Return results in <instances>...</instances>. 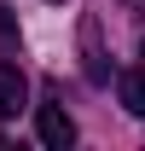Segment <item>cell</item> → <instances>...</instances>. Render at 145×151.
Returning <instances> with one entry per match:
<instances>
[{
    "label": "cell",
    "mask_w": 145,
    "mask_h": 151,
    "mask_svg": "<svg viewBox=\"0 0 145 151\" xmlns=\"http://www.w3.org/2000/svg\"><path fill=\"white\" fill-rule=\"evenodd\" d=\"M122 105H128L134 116H145V70H128V76H122Z\"/></svg>",
    "instance_id": "cell-4"
},
{
    "label": "cell",
    "mask_w": 145,
    "mask_h": 151,
    "mask_svg": "<svg viewBox=\"0 0 145 151\" xmlns=\"http://www.w3.org/2000/svg\"><path fill=\"white\" fill-rule=\"evenodd\" d=\"M122 6H128V12H139V18H145V0H122Z\"/></svg>",
    "instance_id": "cell-5"
},
{
    "label": "cell",
    "mask_w": 145,
    "mask_h": 151,
    "mask_svg": "<svg viewBox=\"0 0 145 151\" xmlns=\"http://www.w3.org/2000/svg\"><path fill=\"white\" fill-rule=\"evenodd\" d=\"M52 6H58V0H52Z\"/></svg>",
    "instance_id": "cell-7"
},
{
    "label": "cell",
    "mask_w": 145,
    "mask_h": 151,
    "mask_svg": "<svg viewBox=\"0 0 145 151\" xmlns=\"http://www.w3.org/2000/svg\"><path fill=\"white\" fill-rule=\"evenodd\" d=\"M23 93H29V87H23V70H18V64H0V116L18 111Z\"/></svg>",
    "instance_id": "cell-3"
},
{
    "label": "cell",
    "mask_w": 145,
    "mask_h": 151,
    "mask_svg": "<svg viewBox=\"0 0 145 151\" xmlns=\"http://www.w3.org/2000/svg\"><path fill=\"white\" fill-rule=\"evenodd\" d=\"M139 58H145V41H139Z\"/></svg>",
    "instance_id": "cell-6"
},
{
    "label": "cell",
    "mask_w": 145,
    "mask_h": 151,
    "mask_svg": "<svg viewBox=\"0 0 145 151\" xmlns=\"http://www.w3.org/2000/svg\"><path fill=\"white\" fill-rule=\"evenodd\" d=\"M35 134H41L47 151H64V145L75 139V122H70L64 105H41V111H35Z\"/></svg>",
    "instance_id": "cell-1"
},
{
    "label": "cell",
    "mask_w": 145,
    "mask_h": 151,
    "mask_svg": "<svg viewBox=\"0 0 145 151\" xmlns=\"http://www.w3.org/2000/svg\"><path fill=\"white\" fill-rule=\"evenodd\" d=\"M81 58H87V81H110L105 47H99V18H81Z\"/></svg>",
    "instance_id": "cell-2"
}]
</instances>
